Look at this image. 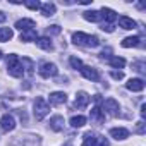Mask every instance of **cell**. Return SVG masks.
I'll return each instance as SVG.
<instances>
[{
  "mask_svg": "<svg viewBox=\"0 0 146 146\" xmlns=\"http://www.w3.org/2000/svg\"><path fill=\"white\" fill-rule=\"evenodd\" d=\"M110 136L117 141H124L129 137V131L125 127H113V129H110Z\"/></svg>",
  "mask_w": 146,
  "mask_h": 146,
  "instance_id": "12",
  "label": "cell"
},
{
  "mask_svg": "<svg viewBox=\"0 0 146 146\" xmlns=\"http://www.w3.org/2000/svg\"><path fill=\"white\" fill-rule=\"evenodd\" d=\"M134 67H136L137 72H143V74L146 72V69H144V62H137V64H134Z\"/></svg>",
  "mask_w": 146,
  "mask_h": 146,
  "instance_id": "32",
  "label": "cell"
},
{
  "mask_svg": "<svg viewBox=\"0 0 146 146\" xmlns=\"http://www.w3.org/2000/svg\"><path fill=\"white\" fill-rule=\"evenodd\" d=\"M108 64L112 67H115V69H122L125 65V58H122V57H110L108 58Z\"/></svg>",
  "mask_w": 146,
  "mask_h": 146,
  "instance_id": "24",
  "label": "cell"
},
{
  "mask_svg": "<svg viewBox=\"0 0 146 146\" xmlns=\"http://www.w3.org/2000/svg\"><path fill=\"white\" fill-rule=\"evenodd\" d=\"M141 45V38L139 36H129L122 41V46L124 48H131V46H139Z\"/></svg>",
  "mask_w": 146,
  "mask_h": 146,
  "instance_id": "20",
  "label": "cell"
},
{
  "mask_svg": "<svg viewBox=\"0 0 146 146\" xmlns=\"http://www.w3.org/2000/svg\"><path fill=\"white\" fill-rule=\"evenodd\" d=\"M5 19H7V16L4 12H0V23H5Z\"/></svg>",
  "mask_w": 146,
  "mask_h": 146,
  "instance_id": "37",
  "label": "cell"
},
{
  "mask_svg": "<svg viewBox=\"0 0 146 146\" xmlns=\"http://www.w3.org/2000/svg\"><path fill=\"white\" fill-rule=\"evenodd\" d=\"M119 26H120L122 29H134V28H136V21H132V19L127 17V16H120V17H119Z\"/></svg>",
  "mask_w": 146,
  "mask_h": 146,
  "instance_id": "15",
  "label": "cell"
},
{
  "mask_svg": "<svg viewBox=\"0 0 146 146\" xmlns=\"http://www.w3.org/2000/svg\"><path fill=\"white\" fill-rule=\"evenodd\" d=\"M64 117L62 115H55V117H52L50 119V129L52 131H55V132H60L62 129H64Z\"/></svg>",
  "mask_w": 146,
  "mask_h": 146,
  "instance_id": "13",
  "label": "cell"
},
{
  "mask_svg": "<svg viewBox=\"0 0 146 146\" xmlns=\"http://www.w3.org/2000/svg\"><path fill=\"white\" fill-rule=\"evenodd\" d=\"M110 76H112L115 81H120V79H124V72H122V70H112Z\"/></svg>",
  "mask_w": 146,
  "mask_h": 146,
  "instance_id": "30",
  "label": "cell"
},
{
  "mask_svg": "<svg viewBox=\"0 0 146 146\" xmlns=\"http://www.w3.org/2000/svg\"><path fill=\"white\" fill-rule=\"evenodd\" d=\"M103 108H105L112 117H117L119 112H120V107H119V103H117L113 98H107V100L103 102Z\"/></svg>",
  "mask_w": 146,
  "mask_h": 146,
  "instance_id": "8",
  "label": "cell"
},
{
  "mask_svg": "<svg viewBox=\"0 0 146 146\" xmlns=\"http://www.w3.org/2000/svg\"><path fill=\"white\" fill-rule=\"evenodd\" d=\"M14 36V31L11 28H0V41H9L12 40Z\"/></svg>",
  "mask_w": 146,
  "mask_h": 146,
  "instance_id": "23",
  "label": "cell"
},
{
  "mask_svg": "<svg viewBox=\"0 0 146 146\" xmlns=\"http://www.w3.org/2000/svg\"><path fill=\"white\" fill-rule=\"evenodd\" d=\"M84 124H86V117H83V115H74V117L70 119V125L76 127V129L78 127H83Z\"/></svg>",
  "mask_w": 146,
  "mask_h": 146,
  "instance_id": "25",
  "label": "cell"
},
{
  "mask_svg": "<svg viewBox=\"0 0 146 146\" xmlns=\"http://www.w3.org/2000/svg\"><path fill=\"white\" fill-rule=\"evenodd\" d=\"M100 14H102V19H105V21H107V24H110V23H113V21L117 19L115 11L108 9V7H103V9L100 11Z\"/></svg>",
  "mask_w": 146,
  "mask_h": 146,
  "instance_id": "14",
  "label": "cell"
},
{
  "mask_svg": "<svg viewBox=\"0 0 146 146\" xmlns=\"http://www.w3.org/2000/svg\"><path fill=\"white\" fill-rule=\"evenodd\" d=\"M72 41H74V45H78V46H86V48H96V46H100L98 36L86 35V33H81V31L72 35Z\"/></svg>",
  "mask_w": 146,
  "mask_h": 146,
  "instance_id": "1",
  "label": "cell"
},
{
  "mask_svg": "<svg viewBox=\"0 0 146 146\" xmlns=\"http://www.w3.org/2000/svg\"><path fill=\"white\" fill-rule=\"evenodd\" d=\"M55 9H57V7H55V4L46 2V4H41V9H40V11H41V14H43V16H46V17H48V16H53V14H55Z\"/></svg>",
  "mask_w": 146,
  "mask_h": 146,
  "instance_id": "22",
  "label": "cell"
},
{
  "mask_svg": "<svg viewBox=\"0 0 146 146\" xmlns=\"http://www.w3.org/2000/svg\"><path fill=\"white\" fill-rule=\"evenodd\" d=\"M0 60H2V50H0Z\"/></svg>",
  "mask_w": 146,
  "mask_h": 146,
  "instance_id": "38",
  "label": "cell"
},
{
  "mask_svg": "<svg viewBox=\"0 0 146 146\" xmlns=\"http://www.w3.org/2000/svg\"><path fill=\"white\" fill-rule=\"evenodd\" d=\"M36 45H38L41 50H46V52L53 50V45H52V41H50V38H48V36H41V38H36Z\"/></svg>",
  "mask_w": 146,
  "mask_h": 146,
  "instance_id": "16",
  "label": "cell"
},
{
  "mask_svg": "<svg viewBox=\"0 0 146 146\" xmlns=\"http://www.w3.org/2000/svg\"><path fill=\"white\" fill-rule=\"evenodd\" d=\"M24 5H26L28 9H31V11H38V9H41V4H40V2H24Z\"/></svg>",
  "mask_w": 146,
  "mask_h": 146,
  "instance_id": "28",
  "label": "cell"
},
{
  "mask_svg": "<svg viewBox=\"0 0 146 146\" xmlns=\"http://www.w3.org/2000/svg\"><path fill=\"white\" fill-rule=\"evenodd\" d=\"M21 64H23V69H24V72L26 74H33V69H35V64H33V60L29 58V57H23L21 58Z\"/></svg>",
  "mask_w": 146,
  "mask_h": 146,
  "instance_id": "21",
  "label": "cell"
},
{
  "mask_svg": "<svg viewBox=\"0 0 146 146\" xmlns=\"http://www.w3.org/2000/svg\"><path fill=\"white\" fill-rule=\"evenodd\" d=\"M48 112H50L48 102H46L45 98L38 96V98L35 100V117H36V120H43V119L48 115Z\"/></svg>",
  "mask_w": 146,
  "mask_h": 146,
  "instance_id": "3",
  "label": "cell"
},
{
  "mask_svg": "<svg viewBox=\"0 0 146 146\" xmlns=\"http://www.w3.org/2000/svg\"><path fill=\"white\" fill-rule=\"evenodd\" d=\"M48 102H50V105H62L67 102V95L62 91H53V93H50Z\"/></svg>",
  "mask_w": 146,
  "mask_h": 146,
  "instance_id": "11",
  "label": "cell"
},
{
  "mask_svg": "<svg viewBox=\"0 0 146 146\" xmlns=\"http://www.w3.org/2000/svg\"><path fill=\"white\" fill-rule=\"evenodd\" d=\"M36 29H29L21 35V41H36Z\"/></svg>",
  "mask_w": 146,
  "mask_h": 146,
  "instance_id": "26",
  "label": "cell"
},
{
  "mask_svg": "<svg viewBox=\"0 0 146 146\" xmlns=\"http://www.w3.org/2000/svg\"><path fill=\"white\" fill-rule=\"evenodd\" d=\"M100 57H102V58H110V48H107V50H103V52L100 53Z\"/></svg>",
  "mask_w": 146,
  "mask_h": 146,
  "instance_id": "34",
  "label": "cell"
},
{
  "mask_svg": "<svg viewBox=\"0 0 146 146\" xmlns=\"http://www.w3.org/2000/svg\"><path fill=\"white\" fill-rule=\"evenodd\" d=\"M69 62H70V65H72V67L78 69V70H81V67L84 65V64L81 62V58H78V57H70V60H69Z\"/></svg>",
  "mask_w": 146,
  "mask_h": 146,
  "instance_id": "27",
  "label": "cell"
},
{
  "mask_svg": "<svg viewBox=\"0 0 146 146\" xmlns=\"http://www.w3.org/2000/svg\"><path fill=\"white\" fill-rule=\"evenodd\" d=\"M96 146H110V143H108V139H107L105 136H100V134H98V139H96Z\"/></svg>",
  "mask_w": 146,
  "mask_h": 146,
  "instance_id": "29",
  "label": "cell"
},
{
  "mask_svg": "<svg viewBox=\"0 0 146 146\" xmlns=\"http://www.w3.org/2000/svg\"><path fill=\"white\" fill-rule=\"evenodd\" d=\"M7 72H9V76H12V78H23V74H24L21 58L16 53H11L7 57Z\"/></svg>",
  "mask_w": 146,
  "mask_h": 146,
  "instance_id": "2",
  "label": "cell"
},
{
  "mask_svg": "<svg viewBox=\"0 0 146 146\" xmlns=\"http://www.w3.org/2000/svg\"><path fill=\"white\" fill-rule=\"evenodd\" d=\"M136 132H137V134H144V122H143V120H139V122H137Z\"/></svg>",
  "mask_w": 146,
  "mask_h": 146,
  "instance_id": "33",
  "label": "cell"
},
{
  "mask_svg": "<svg viewBox=\"0 0 146 146\" xmlns=\"http://www.w3.org/2000/svg\"><path fill=\"white\" fill-rule=\"evenodd\" d=\"M57 74H58V69H57L55 64H52V62H43V64L40 65V76H41V78L50 79V78H53V76H57Z\"/></svg>",
  "mask_w": 146,
  "mask_h": 146,
  "instance_id": "4",
  "label": "cell"
},
{
  "mask_svg": "<svg viewBox=\"0 0 146 146\" xmlns=\"http://www.w3.org/2000/svg\"><path fill=\"white\" fill-rule=\"evenodd\" d=\"M79 72L83 74V78H84V79H88V81H98V79H100V74H98V70H96L95 67L83 65Z\"/></svg>",
  "mask_w": 146,
  "mask_h": 146,
  "instance_id": "7",
  "label": "cell"
},
{
  "mask_svg": "<svg viewBox=\"0 0 146 146\" xmlns=\"http://www.w3.org/2000/svg\"><path fill=\"white\" fill-rule=\"evenodd\" d=\"M141 117H143V119L146 117V105H144V103L141 105Z\"/></svg>",
  "mask_w": 146,
  "mask_h": 146,
  "instance_id": "36",
  "label": "cell"
},
{
  "mask_svg": "<svg viewBox=\"0 0 146 146\" xmlns=\"http://www.w3.org/2000/svg\"><path fill=\"white\" fill-rule=\"evenodd\" d=\"M90 102H91V96H90L86 91H79V93L76 95L74 107H76V108H79V110H83V108H86V107L90 105Z\"/></svg>",
  "mask_w": 146,
  "mask_h": 146,
  "instance_id": "6",
  "label": "cell"
},
{
  "mask_svg": "<svg viewBox=\"0 0 146 146\" xmlns=\"http://www.w3.org/2000/svg\"><path fill=\"white\" fill-rule=\"evenodd\" d=\"M125 88L129 90V91H143L144 90V81L143 79H139V78H134V79H129L127 83H125Z\"/></svg>",
  "mask_w": 146,
  "mask_h": 146,
  "instance_id": "9",
  "label": "cell"
},
{
  "mask_svg": "<svg viewBox=\"0 0 146 146\" xmlns=\"http://www.w3.org/2000/svg\"><path fill=\"white\" fill-rule=\"evenodd\" d=\"M91 120H95V122H105V113L102 112L100 105L93 107V110H91Z\"/></svg>",
  "mask_w": 146,
  "mask_h": 146,
  "instance_id": "19",
  "label": "cell"
},
{
  "mask_svg": "<svg viewBox=\"0 0 146 146\" xmlns=\"http://www.w3.org/2000/svg\"><path fill=\"white\" fill-rule=\"evenodd\" d=\"M0 127H2L4 132L14 131V129H16V119H14L12 115H9V113L2 115V119H0Z\"/></svg>",
  "mask_w": 146,
  "mask_h": 146,
  "instance_id": "5",
  "label": "cell"
},
{
  "mask_svg": "<svg viewBox=\"0 0 146 146\" xmlns=\"http://www.w3.org/2000/svg\"><path fill=\"white\" fill-rule=\"evenodd\" d=\"M83 17H84L86 21H90V23H100V21H102V14H100L98 11H86V12L83 14Z\"/></svg>",
  "mask_w": 146,
  "mask_h": 146,
  "instance_id": "17",
  "label": "cell"
},
{
  "mask_svg": "<svg viewBox=\"0 0 146 146\" xmlns=\"http://www.w3.org/2000/svg\"><path fill=\"white\" fill-rule=\"evenodd\" d=\"M16 28H17L21 33H24V31L35 29V28H36V23H35L33 19H19V21L16 23Z\"/></svg>",
  "mask_w": 146,
  "mask_h": 146,
  "instance_id": "10",
  "label": "cell"
},
{
  "mask_svg": "<svg viewBox=\"0 0 146 146\" xmlns=\"http://www.w3.org/2000/svg\"><path fill=\"white\" fill-rule=\"evenodd\" d=\"M102 29H103V31L112 33V31H113V26H112V24H103V26H102Z\"/></svg>",
  "mask_w": 146,
  "mask_h": 146,
  "instance_id": "35",
  "label": "cell"
},
{
  "mask_svg": "<svg viewBox=\"0 0 146 146\" xmlns=\"http://www.w3.org/2000/svg\"><path fill=\"white\" fill-rule=\"evenodd\" d=\"M96 139H98V134L95 132H86L83 136V146H96Z\"/></svg>",
  "mask_w": 146,
  "mask_h": 146,
  "instance_id": "18",
  "label": "cell"
},
{
  "mask_svg": "<svg viewBox=\"0 0 146 146\" xmlns=\"http://www.w3.org/2000/svg\"><path fill=\"white\" fill-rule=\"evenodd\" d=\"M48 35H60V26H57V24L48 26Z\"/></svg>",
  "mask_w": 146,
  "mask_h": 146,
  "instance_id": "31",
  "label": "cell"
}]
</instances>
